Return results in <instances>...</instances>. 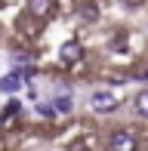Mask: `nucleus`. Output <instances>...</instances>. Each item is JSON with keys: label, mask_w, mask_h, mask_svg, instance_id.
Wrapping results in <instances>:
<instances>
[{"label": "nucleus", "mask_w": 148, "mask_h": 151, "mask_svg": "<svg viewBox=\"0 0 148 151\" xmlns=\"http://www.w3.org/2000/svg\"><path fill=\"white\" fill-rule=\"evenodd\" d=\"M108 145L111 151H136V136L126 133V129H117V133H111Z\"/></svg>", "instance_id": "1"}, {"label": "nucleus", "mask_w": 148, "mask_h": 151, "mask_svg": "<svg viewBox=\"0 0 148 151\" xmlns=\"http://www.w3.org/2000/svg\"><path fill=\"white\" fill-rule=\"evenodd\" d=\"M93 111H99V114H105V111H114V108H117V99H114L111 93H96L93 96Z\"/></svg>", "instance_id": "2"}, {"label": "nucleus", "mask_w": 148, "mask_h": 151, "mask_svg": "<svg viewBox=\"0 0 148 151\" xmlns=\"http://www.w3.org/2000/svg\"><path fill=\"white\" fill-rule=\"evenodd\" d=\"M80 56H83V50H80L77 40H68V43L62 46V62H77Z\"/></svg>", "instance_id": "3"}, {"label": "nucleus", "mask_w": 148, "mask_h": 151, "mask_svg": "<svg viewBox=\"0 0 148 151\" xmlns=\"http://www.w3.org/2000/svg\"><path fill=\"white\" fill-rule=\"evenodd\" d=\"M0 90H3V93H16V90H19V74L3 77V80H0Z\"/></svg>", "instance_id": "4"}, {"label": "nucleus", "mask_w": 148, "mask_h": 151, "mask_svg": "<svg viewBox=\"0 0 148 151\" xmlns=\"http://www.w3.org/2000/svg\"><path fill=\"white\" fill-rule=\"evenodd\" d=\"M136 111L142 114V117H148V90L139 93V99H136Z\"/></svg>", "instance_id": "5"}, {"label": "nucleus", "mask_w": 148, "mask_h": 151, "mask_svg": "<svg viewBox=\"0 0 148 151\" xmlns=\"http://www.w3.org/2000/svg\"><path fill=\"white\" fill-rule=\"evenodd\" d=\"M77 12H83V19H96V12H99V6H90V3H77L74 6Z\"/></svg>", "instance_id": "6"}, {"label": "nucleus", "mask_w": 148, "mask_h": 151, "mask_svg": "<svg viewBox=\"0 0 148 151\" xmlns=\"http://www.w3.org/2000/svg\"><path fill=\"white\" fill-rule=\"evenodd\" d=\"M37 111H40V114H43V117H56V108H52V105H40V108H37Z\"/></svg>", "instance_id": "7"}, {"label": "nucleus", "mask_w": 148, "mask_h": 151, "mask_svg": "<svg viewBox=\"0 0 148 151\" xmlns=\"http://www.w3.org/2000/svg\"><path fill=\"white\" fill-rule=\"evenodd\" d=\"M56 108H62V111H68V108H71V102H68V99H56Z\"/></svg>", "instance_id": "8"}, {"label": "nucleus", "mask_w": 148, "mask_h": 151, "mask_svg": "<svg viewBox=\"0 0 148 151\" xmlns=\"http://www.w3.org/2000/svg\"><path fill=\"white\" fill-rule=\"evenodd\" d=\"M0 123H3V117H0Z\"/></svg>", "instance_id": "9"}]
</instances>
